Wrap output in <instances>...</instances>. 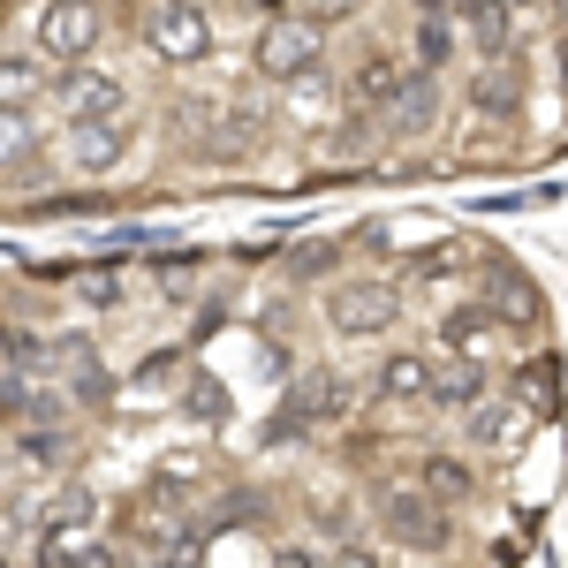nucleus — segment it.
<instances>
[{
	"instance_id": "27",
	"label": "nucleus",
	"mask_w": 568,
	"mask_h": 568,
	"mask_svg": "<svg viewBox=\"0 0 568 568\" xmlns=\"http://www.w3.org/2000/svg\"><path fill=\"white\" fill-rule=\"evenodd\" d=\"M326 265H334V251H326V243H311L304 258H296V273H326Z\"/></svg>"
},
{
	"instance_id": "26",
	"label": "nucleus",
	"mask_w": 568,
	"mask_h": 568,
	"mask_svg": "<svg viewBox=\"0 0 568 568\" xmlns=\"http://www.w3.org/2000/svg\"><path fill=\"white\" fill-rule=\"evenodd\" d=\"M91 516H99V500H91L84 485H69V493H61V508H53V524H91Z\"/></svg>"
},
{
	"instance_id": "23",
	"label": "nucleus",
	"mask_w": 568,
	"mask_h": 568,
	"mask_svg": "<svg viewBox=\"0 0 568 568\" xmlns=\"http://www.w3.org/2000/svg\"><path fill=\"white\" fill-rule=\"evenodd\" d=\"M296 8H304L318 31H334V23H356V16H364L372 0H296Z\"/></svg>"
},
{
	"instance_id": "25",
	"label": "nucleus",
	"mask_w": 568,
	"mask_h": 568,
	"mask_svg": "<svg viewBox=\"0 0 568 568\" xmlns=\"http://www.w3.org/2000/svg\"><path fill=\"white\" fill-rule=\"evenodd\" d=\"M61 455H69V439L53 433V425H31L23 433V463H61Z\"/></svg>"
},
{
	"instance_id": "7",
	"label": "nucleus",
	"mask_w": 568,
	"mask_h": 568,
	"mask_svg": "<svg viewBox=\"0 0 568 568\" xmlns=\"http://www.w3.org/2000/svg\"><path fill=\"white\" fill-rule=\"evenodd\" d=\"M144 45H152L160 61L190 69V61H205V53H213V23H205V8H197V0H160V8L144 16Z\"/></svg>"
},
{
	"instance_id": "28",
	"label": "nucleus",
	"mask_w": 568,
	"mask_h": 568,
	"mask_svg": "<svg viewBox=\"0 0 568 568\" xmlns=\"http://www.w3.org/2000/svg\"><path fill=\"white\" fill-rule=\"evenodd\" d=\"M417 16H447V0H417Z\"/></svg>"
},
{
	"instance_id": "12",
	"label": "nucleus",
	"mask_w": 568,
	"mask_h": 568,
	"mask_svg": "<svg viewBox=\"0 0 568 568\" xmlns=\"http://www.w3.org/2000/svg\"><path fill=\"white\" fill-rule=\"evenodd\" d=\"M508 16H516L508 0H470V8H463V31H470V45H478L485 61H500V53L516 45V23H508Z\"/></svg>"
},
{
	"instance_id": "5",
	"label": "nucleus",
	"mask_w": 568,
	"mask_h": 568,
	"mask_svg": "<svg viewBox=\"0 0 568 568\" xmlns=\"http://www.w3.org/2000/svg\"><path fill=\"white\" fill-rule=\"evenodd\" d=\"M318 53H326V31L311 23L304 8H288V16H265L258 45H251V61H258L265 84H296V77H311V69H318Z\"/></svg>"
},
{
	"instance_id": "18",
	"label": "nucleus",
	"mask_w": 568,
	"mask_h": 568,
	"mask_svg": "<svg viewBox=\"0 0 568 568\" xmlns=\"http://www.w3.org/2000/svg\"><path fill=\"white\" fill-rule=\"evenodd\" d=\"M470 99H478L485 114H516V106H524V77L508 69V53H500V61H493V69L478 77V84H470Z\"/></svg>"
},
{
	"instance_id": "22",
	"label": "nucleus",
	"mask_w": 568,
	"mask_h": 568,
	"mask_svg": "<svg viewBox=\"0 0 568 568\" xmlns=\"http://www.w3.org/2000/svg\"><path fill=\"white\" fill-rule=\"evenodd\" d=\"M23 160H31V130H23V114H16V106H0V175H8V168H23Z\"/></svg>"
},
{
	"instance_id": "8",
	"label": "nucleus",
	"mask_w": 568,
	"mask_h": 568,
	"mask_svg": "<svg viewBox=\"0 0 568 568\" xmlns=\"http://www.w3.org/2000/svg\"><path fill=\"white\" fill-rule=\"evenodd\" d=\"M379 530H387L394 546H409V554H439V546H447V516H439V500L425 485L379 493Z\"/></svg>"
},
{
	"instance_id": "6",
	"label": "nucleus",
	"mask_w": 568,
	"mask_h": 568,
	"mask_svg": "<svg viewBox=\"0 0 568 568\" xmlns=\"http://www.w3.org/2000/svg\"><path fill=\"white\" fill-rule=\"evenodd\" d=\"M45 91H53L61 122H114V114H130V84L114 69H91V61H61V77H45Z\"/></svg>"
},
{
	"instance_id": "2",
	"label": "nucleus",
	"mask_w": 568,
	"mask_h": 568,
	"mask_svg": "<svg viewBox=\"0 0 568 568\" xmlns=\"http://www.w3.org/2000/svg\"><path fill=\"white\" fill-rule=\"evenodd\" d=\"M114 538L136 546V554H197L205 546V530L190 524V500H168V493H136L130 508L114 516Z\"/></svg>"
},
{
	"instance_id": "15",
	"label": "nucleus",
	"mask_w": 568,
	"mask_h": 568,
	"mask_svg": "<svg viewBox=\"0 0 568 568\" xmlns=\"http://www.w3.org/2000/svg\"><path fill=\"white\" fill-rule=\"evenodd\" d=\"M478 394H485V364H478V356H455L447 372L425 379V402H439V409H470Z\"/></svg>"
},
{
	"instance_id": "4",
	"label": "nucleus",
	"mask_w": 568,
	"mask_h": 568,
	"mask_svg": "<svg viewBox=\"0 0 568 568\" xmlns=\"http://www.w3.org/2000/svg\"><path fill=\"white\" fill-rule=\"evenodd\" d=\"M99 39H106V8H99V0H45L39 16H31V53H39L45 69L91 61Z\"/></svg>"
},
{
	"instance_id": "16",
	"label": "nucleus",
	"mask_w": 568,
	"mask_h": 568,
	"mask_svg": "<svg viewBox=\"0 0 568 568\" xmlns=\"http://www.w3.org/2000/svg\"><path fill=\"white\" fill-rule=\"evenodd\" d=\"M516 402H524L530 417H554V402H561V356H530L524 372H516Z\"/></svg>"
},
{
	"instance_id": "17",
	"label": "nucleus",
	"mask_w": 568,
	"mask_h": 568,
	"mask_svg": "<svg viewBox=\"0 0 568 568\" xmlns=\"http://www.w3.org/2000/svg\"><path fill=\"white\" fill-rule=\"evenodd\" d=\"M417 485L433 493L439 508H455V500H470V493H478V470H470V463H455V455H425V463H417Z\"/></svg>"
},
{
	"instance_id": "1",
	"label": "nucleus",
	"mask_w": 568,
	"mask_h": 568,
	"mask_svg": "<svg viewBox=\"0 0 568 568\" xmlns=\"http://www.w3.org/2000/svg\"><path fill=\"white\" fill-rule=\"evenodd\" d=\"M349 409H356V379H342V372H304L296 387L281 394V409H273V425H265V447L326 433V425H342Z\"/></svg>"
},
{
	"instance_id": "13",
	"label": "nucleus",
	"mask_w": 568,
	"mask_h": 568,
	"mask_svg": "<svg viewBox=\"0 0 568 568\" xmlns=\"http://www.w3.org/2000/svg\"><path fill=\"white\" fill-rule=\"evenodd\" d=\"M39 99H45V61L39 53H0V106L31 114Z\"/></svg>"
},
{
	"instance_id": "14",
	"label": "nucleus",
	"mask_w": 568,
	"mask_h": 568,
	"mask_svg": "<svg viewBox=\"0 0 568 568\" xmlns=\"http://www.w3.org/2000/svg\"><path fill=\"white\" fill-rule=\"evenodd\" d=\"M500 334V318H493V304H463V311H447L439 318V342L455 356H485V342Z\"/></svg>"
},
{
	"instance_id": "9",
	"label": "nucleus",
	"mask_w": 568,
	"mask_h": 568,
	"mask_svg": "<svg viewBox=\"0 0 568 568\" xmlns=\"http://www.w3.org/2000/svg\"><path fill=\"white\" fill-rule=\"evenodd\" d=\"M136 152V130H130V114H114V122H69V168L77 175H114L122 160Z\"/></svg>"
},
{
	"instance_id": "21",
	"label": "nucleus",
	"mask_w": 568,
	"mask_h": 568,
	"mask_svg": "<svg viewBox=\"0 0 568 568\" xmlns=\"http://www.w3.org/2000/svg\"><path fill=\"white\" fill-rule=\"evenodd\" d=\"M455 53V31H447V16H417V69H433L439 77V61Z\"/></svg>"
},
{
	"instance_id": "24",
	"label": "nucleus",
	"mask_w": 568,
	"mask_h": 568,
	"mask_svg": "<svg viewBox=\"0 0 568 568\" xmlns=\"http://www.w3.org/2000/svg\"><path fill=\"white\" fill-rule=\"evenodd\" d=\"M455 273H463V258H455V251H439V258L409 265V288H447V281H455Z\"/></svg>"
},
{
	"instance_id": "19",
	"label": "nucleus",
	"mask_w": 568,
	"mask_h": 568,
	"mask_svg": "<svg viewBox=\"0 0 568 568\" xmlns=\"http://www.w3.org/2000/svg\"><path fill=\"white\" fill-rule=\"evenodd\" d=\"M425 379H433V364H425V356H387L379 394H387V402H425Z\"/></svg>"
},
{
	"instance_id": "20",
	"label": "nucleus",
	"mask_w": 568,
	"mask_h": 568,
	"mask_svg": "<svg viewBox=\"0 0 568 568\" xmlns=\"http://www.w3.org/2000/svg\"><path fill=\"white\" fill-rule=\"evenodd\" d=\"M394 84H402V69H394L387 53H372V61H364V69L349 77V99H356V106H387Z\"/></svg>"
},
{
	"instance_id": "3",
	"label": "nucleus",
	"mask_w": 568,
	"mask_h": 568,
	"mask_svg": "<svg viewBox=\"0 0 568 568\" xmlns=\"http://www.w3.org/2000/svg\"><path fill=\"white\" fill-rule=\"evenodd\" d=\"M326 326H334L342 342H387L394 326H402V288L379 281V273L334 281V288H326Z\"/></svg>"
},
{
	"instance_id": "29",
	"label": "nucleus",
	"mask_w": 568,
	"mask_h": 568,
	"mask_svg": "<svg viewBox=\"0 0 568 568\" xmlns=\"http://www.w3.org/2000/svg\"><path fill=\"white\" fill-rule=\"evenodd\" d=\"M508 8H530V0H508Z\"/></svg>"
},
{
	"instance_id": "11",
	"label": "nucleus",
	"mask_w": 568,
	"mask_h": 568,
	"mask_svg": "<svg viewBox=\"0 0 568 568\" xmlns=\"http://www.w3.org/2000/svg\"><path fill=\"white\" fill-rule=\"evenodd\" d=\"M39 561L99 568V561H114V546H106V538H99L91 524H45V538H39Z\"/></svg>"
},
{
	"instance_id": "10",
	"label": "nucleus",
	"mask_w": 568,
	"mask_h": 568,
	"mask_svg": "<svg viewBox=\"0 0 568 568\" xmlns=\"http://www.w3.org/2000/svg\"><path fill=\"white\" fill-rule=\"evenodd\" d=\"M463 425H470V447H493V455H516L530 439V409L516 402V394H493L485 387L470 409H463Z\"/></svg>"
}]
</instances>
